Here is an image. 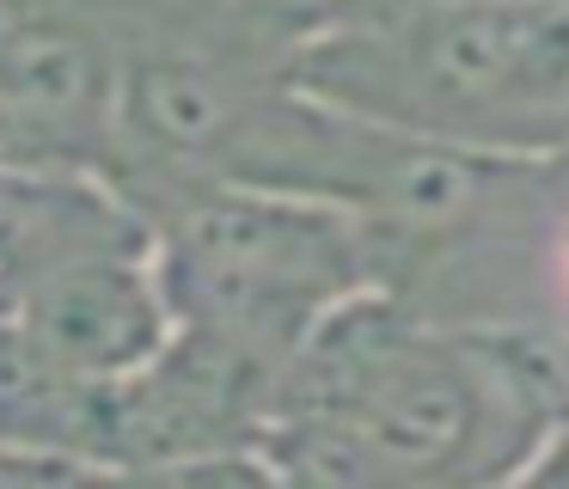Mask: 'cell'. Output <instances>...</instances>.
<instances>
[{
    "mask_svg": "<svg viewBox=\"0 0 569 489\" xmlns=\"http://www.w3.org/2000/svg\"><path fill=\"white\" fill-rule=\"evenodd\" d=\"M569 422V337L441 318L405 288H361L282 373L270 447L282 483H502Z\"/></svg>",
    "mask_w": 569,
    "mask_h": 489,
    "instance_id": "cell-1",
    "label": "cell"
},
{
    "mask_svg": "<svg viewBox=\"0 0 569 489\" xmlns=\"http://www.w3.org/2000/svg\"><path fill=\"white\" fill-rule=\"evenodd\" d=\"M141 244H160V232L111 171L68 159H0V312L80 257Z\"/></svg>",
    "mask_w": 569,
    "mask_h": 489,
    "instance_id": "cell-5",
    "label": "cell"
},
{
    "mask_svg": "<svg viewBox=\"0 0 569 489\" xmlns=\"http://www.w3.org/2000/svg\"><path fill=\"white\" fill-rule=\"evenodd\" d=\"M7 312L80 379H129L172 342L178 312L160 276V244L141 251H99L43 276Z\"/></svg>",
    "mask_w": 569,
    "mask_h": 489,
    "instance_id": "cell-4",
    "label": "cell"
},
{
    "mask_svg": "<svg viewBox=\"0 0 569 489\" xmlns=\"http://www.w3.org/2000/svg\"><path fill=\"white\" fill-rule=\"evenodd\" d=\"M80 477H99V471L87 459H74V452L0 435V483H80Z\"/></svg>",
    "mask_w": 569,
    "mask_h": 489,
    "instance_id": "cell-8",
    "label": "cell"
},
{
    "mask_svg": "<svg viewBox=\"0 0 569 489\" xmlns=\"http://www.w3.org/2000/svg\"><path fill=\"white\" fill-rule=\"evenodd\" d=\"M282 68L386 129L515 159L569 153V0H405L312 37Z\"/></svg>",
    "mask_w": 569,
    "mask_h": 489,
    "instance_id": "cell-2",
    "label": "cell"
},
{
    "mask_svg": "<svg viewBox=\"0 0 569 489\" xmlns=\"http://www.w3.org/2000/svg\"><path fill=\"white\" fill-rule=\"evenodd\" d=\"M104 403H111V386L80 379L13 312H0V435L74 452L99 477H111V465H104Z\"/></svg>",
    "mask_w": 569,
    "mask_h": 489,
    "instance_id": "cell-6",
    "label": "cell"
},
{
    "mask_svg": "<svg viewBox=\"0 0 569 489\" xmlns=\"http://www.w3.org/2000/svg\"><path fill=\"white\" fill-rule=\"evenodd\" d=\"M515 325H551L569 337V214L563 208H557L551 232H545V306L515 318Z\"/></svg>",
    "mask_w": 569,
    "mask_h": 489,
    "instance_id": "cell-9",
    "label": "cell"
},
{
    "mask_svg": "<svg viewBox=\"0 0 569 489\" xmlns=\"http://www.w3.org/2000/svg\"><path fill=\"white\" fill-rule=\"evenodd\" d=\"M178 325L295 361L325 312L361 288H392L386 244L361 214L300 190L197 183L153 220Z\"/></svg>",
    "mask_w": 569,
    "mask_h": 489,
    "instance_id": "cell-3",
    "label": "cell"
},
{
    "mask_svg": "<svg viewBox=\"0 0 569 489\" xmlns=\"http://www.w3.org/2000/svg\"><path fill=\"white\" fill-rule=\"evenodd\" d=\"M111 24L123 43L136 37H209L214 43V0H68Z\"/></svg>",
    "mask_w": 569,
    "mask_h": 489,
    "instance_id": "cell-7",
    "label": "cell"
},
{
    "mask_svg": "<svg viewBox=\"0 0 569 489\" xmlns=\"http://www.w3.org/2000/svg\"><path fill=\"white\" fill-rule=\"evenodd\" d=\"M527 477H557V483H569V422L551 435V447H545L539 459H532V471H527Z\"/></svg>",
    "mask_w": 569,
    "mask_h": 489,
    "instance_id": "cell-10",
    "label": "cell"
}]
</instances>
